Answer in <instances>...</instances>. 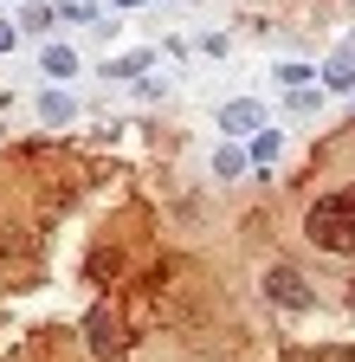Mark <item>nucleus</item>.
Masks as SVG:
<instances>
[{"label":"nucleus","mask_w":355,"mask_h":362,"mask_svg":"<svg viewBox=\"0 0 355 362\" xmlns=\"http://www.w3.org/2000/svg\"><path fill=\"white\" fill-rule=\"evenodd\" d=\"M303 240L317 246V252L349 259V252H355V188H330V194L310 201V214H303Z\"/></svg>","instance_id":"1"},{"label":"nucleus","mask_w":355,"mask_h":362,"mask_svg":"<svg viewBox=\"0 0 355 362\" xmlns=\"http://www.w3.org/2000/svg\"><path fill=\"white\" fill-rule=\"evenodd\" d=\"M258 291L272 298L278 310H310V304H317V285H310L291 259H272V265H265V272H258Z\"/></svg>","instance_id":"2"},{"label":"nucleus","mask_w":355,"mask_h":362,"mask_svg":"<svg viewBox=\"0 0 355 362\" xmlns=\"http://www.w3.org/2000/svg\"><path fill=\"white\" fill-rule=\"evenodd\" d=\"M84 343H91L97 362H116V356H123V330H116V317H110V310H91V317H84Z\"/></svg>","instance_id":"3"},{"label":"nucleus","mask_w":355,"mask_h":362,"mask_svg":"<svg viewBox=\"0 0 355 362\" xmlns=\"http://www.w3.org/2000/svg\"><path fill=\"white\" fill-rule=\"evenodd\" d=\"M265 123V104H252V98H233L227 110H219V129H227V136H252Z\"/></svg>","instance_id":"4"},{"label":"nucleus","mask_w":355,"mask_h":362,"mask_svg":"<svg viewBox=\"0 0 355 362\" xmlns=\"http://www.w3.org/2000/svg\"><path fill=\"white\" fill-rule=\"evenodd\" d=\"M39 65H46V78H71L78 71V45H65V39H52L46 52H39Z\"/></svg>","instance_id":"5"},{"label":"nucleus","mask_w":355,"mask_h":362,"mask_svg":"<svg viewBox=\"0 0 355 362\" xmlns=\"http://www.w3.org/2000/svg\"><path fill=\"white\" fill-rule=\"evenodd\" d=\"M71 110H78L71 90H46V98H39V117H46V123H71Z\"/></svg>","instance_id":"6"},{"label":"nucleus","mask_w":355,"mask_h":362,"mask_svg":"<svg viewBox=\"0 0 355 362\" xmlns=\"http://www.w3.org/2000/svg\"><path fill=\"white\" fill-rule=\"evenodd\" d=\"M246 168H252V156H246V149H233V143H227V149L213 156V175H219V181H239Z\"/></svg>","instance_id":"7"},{"label":"nucleus","mask_w":355,"mask_h":362,"mask_svg":"<svg viewBox=\"0 0 355 362\" xmlns=\"http://www.w3.org/2000/svg\"><path fill=\"white\" fill-rule=\"evenodd\" d=\"M278 156H284V136H272V129H258V143H252V162H258V168H272Z\"/></svg>","instance_id":"8"},{"label":"nucleus","mask_w":355,"mask_h":362,"mask_svg":"<svg viewBox=\"0 0 355 362\" xmlns=\"http://www.w3.org/2000/svg\"><path fill=\"white\" fill-rule=\"evenodd\" d=\"M149 71V52H123V59H110V78H143Z\"/></svg>","instance_id":"9"},{"label":"nucleus","mask_w":355,"mask_h":362,"mask_svg":"<svg viewBox=\"0 0 355 362\" xmlns=\"http://www.w3.org/2000/svg\"><path fill=\"white\" fill-rule=\"evenodd\" d=\"M323 84H330V90H355V59L330 65V71H323Z\"/></svg>","instance_id":"10"},{"label":"nucleus","mask_w":355,"mask_h":362,"mask_svg":"<svg viewBox=\"0 0 355 362\" xmlns=\"http://www.w3.org/2000/svg\"><path fill=\"white\" fill-rule=\"evenodd\" d=\"M59 13H65V20H78V26H84V20H97L91 0H59Z\"/></svg>","instance_id":"11"},{"label":"nucleus","mask_w":355,"mask_h":362,"mask_svg":"<svg viewBox=\"0 0 355 362\" xmlns=\"http://www.w3.org/2000/svg\"><path fill=\"white\" fill-rule=\"evenodd\" d=\"M52 26V7H26V33H46Z\"/></svg>","instance_id":"12"},{"label":"nucleus","mask_w":355,"mask_h":362,"mask_svg":"<svg viewBox=\"0 0 355 362\" xmlns=\"http://www.w3.org/2000/svg\"><path fill=\"white\" fill-rule=\"evenodd\" d=\"M110 7H136V0H110Z\"/></svg>","instance_id":"13"}]
</instances>
